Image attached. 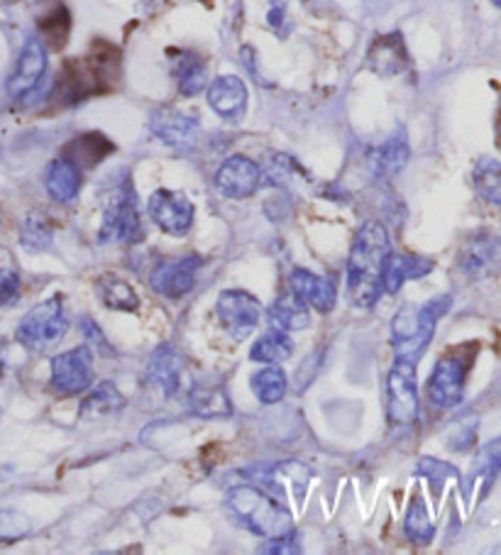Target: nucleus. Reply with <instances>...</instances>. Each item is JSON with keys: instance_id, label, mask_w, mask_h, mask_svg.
I'll return each mask as SVG.
<instances>
[{"instance_id": "obj_2", "label": "nucleus", "mask_w": 501, "mask_h": 555, "mask_svg": "<svg viewBox=\"0 0 501 555\" xmlns=\"http://www.w3.org/2000/svg\"><path fill=\"white\" fill-rule=\"evenodd\" d=\"M450 304H453V299L443 294L423 306H401L392 321L394 360L414 362L416 365L431 345L438 321L450 311Z\"/></svg>"}, {"instance_id": "obj_18", "label": "nucleus", "mask_w": 501, "mask_h": 555, "mask_svg": "<svg viewBox=\"0 0 501 555\" xmlns=\"http://www.w3.org/2000/svg\"><path fill=\"white\" fill-rule=\"evenodd\" d=\"M208 106L225 120H240L247 108V89L238 76H218L208 89Z\"/></svg>"}, {"instance_id": "obj_15", "label": "nucleus", "mask_w": 501, "mask_h": 555, "mask_svg": "<svg viewBox=\"0 0 501 555\" xmlns=\"http://www.w3.org/2000/svg\"><path fill=\"white\" fill-rule=\"evenodd\" d=\"M44 71H47V52L44 45L37 37H30L22 47V54L18 59L13 76L8 81V93L13 98L27 96L30 91H35V86L40 84Z\"/></svg>"}, {"instance_id": "obj_16", "label": "nucleus", "mask_w": 501, "mask_h": 555, "mask_svg": "<svg viewBox=\"0 0 501 555\" xmlns=\"http://www.w3.org/2000/svg\"><path fill=\"white\" fill-rule=\"evenodd\" d=\"M367 162H370L372 174L377 179L396 177V174L406 167V162H409V140H406L404 130L399 128L396 133L389 135L382 145L374 147L370 157H367Z\"/></svg>"}, {"instance_id": "obj_4", "label": "nucleus", "mask_w": 501, "mask_h": 555, "mask_svg": "<svg viewBox=\"0 0 501 555\" xmlns=\"http://www.w3.org/2000/svg\"><path fill=\"white\" fill-rule=\"evenodd\" d=\"M480 345L467 343L455 345L445 353L433 367V375L428 379V399L438 409H455L465 397V382L475 365Z\"/></svg>"}, {"instance_id": "obj_10", "label": "nucleus", "mask_w": 501, "mask_h": 555, "mask_svg": "<svg viewBox=\"0 0 501 555\" xmlns=\"http://www.w3.org/2000/svg\"><path fill=\"white\" fill-rule=\"evenodd\" d=\"M147 208H150L152 221L169 235H186L194 225V203L181 191L157 189L150 196Z\"/></svg>"}, {"instance_id": "obj_36", "label": "nucleus", "mask_w": 501, "mask_h": 555, "mask_svg": "<svg viewBox=\"0 0 501 555\" xmlns=\"http://www.w3.org/2000/svg\"><path fill=\"white\" fill-rule=\"evenodd\" d=\"M20 296V277L15 269H0V306L15 304Z\"/></svg>"}, {"instance_id": "obj_38", "label": "nucleus", "mask_w": 501, "mask_h": 555, "mask_svg": "<svg viewBox=\"0 0 501 555\" xmlns=\"http://www.w3.org/2000/svg\"><path fill=\"white\" fill-rule=\"evenodd\" d=\"M81 326H84V333H86V338H88V340H91V343H93V348H96V350H101V353H103V355H110V353H113V350H110V348H108V340H106V338H103V333H101V331H98V326H96V323H93V321H91V318H84V321H81Z\"/></svg>"}, {"instance_id": "obj_20", "label": "nucleus", "mask_w": 501, "mask_h": 555, "mask_svg": "<svg viewBox=\"0 0 501 555\" xmlns=\"http://www.w3.org/2000/svg\"><path fill=\"white\" fill-rule=\"evenodd\" d=\"M436 267L433 260L418 255H404V252H389L387 262H384L382 272V287L389 294H396L406 282L418 277H426L431 274V269Z\"/></svg>"}, {"instance_id": "obj_25", "label": "nucleus", "mask_w": 501, "mask_h": 555, "mask_svg": "<svg viewBox=\"0 0 501 555\" xmlns=\"http://www.w3.org/2000/svg\"><path fill=\"white\" fill-rule=\"evenodd\" d=\"M291 355H294V340L289 338V333L277 331V328L262 335L250 350V360L264 362V365H277V362L289 360Z\"/></svg>"}, {"instance_id": "obj_7", "label": "nucleus", "mask_w": 501, "mask_h": 555, "mask_svg": "<svg viewBox=\"0 0 501 555\" xmlns=\"http://www.w3.org/2000/svg\"><path fill=\"white\" fill-rule=\"evenodd\" d=\"M387 419L392 428L409 431L418 419V387L414 362L394 360L387 377Z\"/></svg>"}, {"instance_id": "obj_33", "label": "nucleus", "mask_w": 501, "mask_h": 555, "mask_svg": "<svg viewBox=\"0 0 501 555\" xmlns=\"http://www.w3.org/2000/svg\"><path fill=\"white\" fill-rule=\"evenodd\" d=\"M176 81H179L181 96H196L206 89V67L196 57H184V62L176 67Z\"/></svg>"}, {"instance_id": "obj_8", "label": "nucleus", "mask_w": 501, "mask_h": 555, "mask_svg": "<svg viewBox=\"0 0 501 555\" xmlns=\"http://www.w3.org/2000/svg\"><path fill=\"white\" fill-rule=\"evenodd\" d=\"M216 313L220 323L225 326V331L233 335L235 340H245L250 338V333L255 331L257 323H260L262 306L260 301L247 294V291L230 289L218 296Z\"/></svg>"}, {"instance_id": "obj_3", "label": "nucleus", "mask_w": 501, "mask_h": 555, "mask_svg": "<svg viewBox=\"0 0 501 555\" xmlns=\"http://www.w3.org/2000/svg\"><path fill=\"white\" fill-rule=\"evenodd\" d=\"M228 507L252 533L277 538L294 531V519L282 499L272 497L257 485H235L228 494Z\"/></svg>"}, {"instance_id": "obj_9", "label": "nucleus", "mask_w": 501, "mask_h": 555, "mask_svg": "<svg viewBox=\"0 0 501 555\" xmlns=\"http://www.w3.org/2000/svg\"><path fill=\"white\" fill-rule=\"evenodd\" d=\"M458 267L470 279H484L501 272V240L487 230L470 235L458 255Z\"/></svg>"}, {"instance_id": "obj_29", "label": "nucleus", "mask_w": 501, "mask_h": 555, "mask_svg": "<svg viewBox=\"0 0 501 555\" xmlns=\"http://www.w3.org/2000/svg\"><path fill=\"white\" fill-rule=\"evenodd\" d=\"M191 411L198 416H228L233 414V404L225 397L223 387H196L189 397Z\"/></svg>"}, {"instance_id": "obj_27", "label": "nucleus", "mask_w": 501, "mask_h": 555, "mask_svg": "<svg viewBox=\"0 0 501 555\" xmlns=\"http://www.w3.org/2000/svg\"><path fill=\"white\" fill-rule=\"evenodd\" d=\"M472 184L484 201L501 206V162L494 157H482L472 169Z\"/></svg>"}, {"instance_id": "obj_19", "label": "nucleus", "mask_w": 501, "mask_h": 555, "mask_svg": "<svg viewBox=\"0 0 501 555\" xmlns=\"http://www.w3.org/2000/svg\"><path fill=\"white\" fill-rule=\"evenodd\" d=\"M181 375H184V360L174 345H162L154 350L147 365V377L157 384L167 397H176L181 392Z\"/></svg>"}, {"instance_id": "obj_40", "label": "nucleus", "mask_w": 501, "mask_h": 555, "mask_svg": "<svg viewBox=\"0 0 501 555\" xmlns=\"http://www.w3.org/2000/svg\"><path fill=\"white\" fill-rule=\"evenodd\" d=\"M3 348H5V343H3V338H0V367H3Z\"/></svg>"}, {"instance_id": "obj_17", "label": "nucleus", "mask_w": 501, "mask_h": 555, "mask_svg": "<svg viewBox=\"0 0 501 555\" xmlns=\"http://www.w3.org/2000/svg\"><path fill=\"white\" fill-rule=\"evenodd\" d=\"M291 291L299 294L308 306H313L316 311L328 313L335 309V301H338V291L335 284L328 277H318V274L308 272V269H294L289 277Z\"/></svg>"}, {"instance_id": "obj_1", "label": "nucleus", "mask_w": 501, "mask_h": 555, "mask_svg": "<svg viewBox=\"0 0 501 555\" xmlns=\"http://www.w3.org/2000/svg\"><path fill=\"white\" fill-rule=\"evenodd\" d=\"M392 243L384 225L365 223L348 257V294L357 309H372L382 296V272Z\"/></svg>"}, {"instance_id": "obj_5", "label": "nucleus", "mask_w": 501, "mask_h": 555, "mask_svg": "<svg viewBox=\"0 0 501 555\" xmlns=\"http://www.w3.org/2000/svg\"><path fill=\"white\" fill-rule=\"evenodd\" d=\"M66 331H69V316H66L64 299L54 296L22 318L15 338L22 348L32 350V353H44V350L54 348Z\"/></svg>"}, {"instance_id": "obj_42", "label": "nucleus", "mask_w": 501, "mask_h": 555, "mask_svg": "<svg viewBox=\"0 0 501 555\" xmlns=\"http://www.w3.org/2000/svg\"><path fill=\"white\" fill-rule=\"evenodd\" d=\"M492 3H494V5H497V8L501 10V0H492Z\"/></svg>"}, {"instance_id": "obj_26", "label": "nucleus", "mask_w": 501, "mask_h": 555, "mask_svg": "<svg viewBox=\"0 0 501 555\" xmlns=\"http://www.w3.org/2000/svg\"><path fill=\"white\" fill-rule=\"evenodd\" d=\"M96 294L113 311H135L140 306L135 289L128 282H123V279L113 277V274H106V277L98 279Z\"/></svg>"}, {"instance_id": "obj_31", "label": "nucleus", "mask_w": 501, "mask_h": 555, "mask_svg": "<svg viewBox=\"0 0 501 555\" xmlns=\"http://www.w3.org/2000/svg\"><path fill=\"white\" fill-rule=\"evenodd\" d=\"M250 387L262 404H277V401H282L286 394L284 370L277 365L264 367V370H260L255 377H252Z\"/></svg>"}, {"instance_id": "obj_41", "label": "nucleus", "mask_w": 501, "mask_h": 555, "mask_svg": "<svg viewBox=\"0 0 501 555\" xmlns=\"http://www.w3.org/2000/svg\"><path fill=\"white\" fill-rule=\"evenodd\" d=\"M497 135H499V145H501V113H499V120H497Z\"/></svg>"}, {"instance_id": "obj_32", "label": "nucleus", "mask_w": 501, "mask_h": 555, "mask_svg": "<svg viewBox=\"0 0 501 555\" xmlns=\"http://www.w3.org/2000/svg\"><path fill=\"white\" fill-rule=\"evenodd\" d=\"M499 470H501V438L487 443L482 448L480 458H477L475 463V470H472V482H480L484 487L482 494H487L489 487H492L494 477L499 475Z\"/></svg>"}, {"instance_id": "obj_21", "label": "nucleus", "mask_w": 501, "mask_h": 555, "mask_svg": "<svg viewBox=\"0 0 501 555\" xmlns=\"http://www.w3.org/2000/svg\"><path fill=\"white\" fill-rule=\"evenodd\" d=\"M367 64H370V69L379 76L401 74V71L406 69V64H409V54H406V45L399 32L377 37V40L372 42L370 54H367Z\"/></svg>"}, {"instance_id": "obj_11", "label": "nucleus", "mask_w": 501, "mask_h": 555, "mask_svg": "<svg viewBox=\"0 0 501 555\" xmlns=\"http://www.w3.org/2000/svg\"><path fill=\"white\" fill-rule=\"evenodd\" d=\"M198 269H201V257L194 255L164 260L152 269L150 284L157 294L164 296V299L176 301L194 289Z\"/></svg>"}, {"instance_id": "obj_22", "label": "nucleus", "mask_w": 501, "mask_h": 555, "mask_svg": "<svg viewBox=\"0 0 501 555\" xmlns=\"http://www.w3.org/2000/svg\"><path fill=\"white\" fill-rule=\"evenodd\" d=\"M269 326L277 331H304L311 326V313L308 304L294 291H286L279 296L272 306H269Z\"/></svg>"}, {"instance_id": "obj_30", "label": "nucleus", "mask_w": 501, "mask_h": 555, "mask_svg": "<svg viewBox=\"0 0 501 555\" xmlns=\"http://www.w3.org/2000/svg\"><path fill=\"white\" fill-rule=\"evenodd\" d=\"M404 533L414 546H428L433 541V533H436V526H433L431 516H428L426 504L421 502V497H414L409 511H406L404 519Z\"/></svg>"}, {"instance_id": "obj_35", "label": "nucleus", "mask_w": 501, "mask_h": 555, "mask_svg": "<svg viewBox=\"0 0 501 555\" xmlns=\"http://www.w3.org/2000/svg\"><path fill=\"white\" fill-rule=\"evenodd\" d=\"M418 472H421V475L431 482L436 497H440V492H443V485L448 482V477H458L455 467H450L448 463H440V460H433V458H423L421 463H418Z\"/></svg>"}, {"instance_id": "obj_14", "label": "nucleus", "mask_w": 501, "mask_h": 555, "mask_svg": "<svg viewBox=\"0 0 501 555\" xmlns=\"http://www.w3.org/2000/svg\"><path fill=\"white\" fill-rule=\"evenodd\" d=\"M152 133L162 142H167L169 147L176 150H189L198 142L201 135V123L196 115L174 111V108H159L152 113Z\"/></svg>"}, {"instance_id": "obj_24", "label": "nucleus", "mask_w": 501, "mask_h": 555, "mask_svg": "<svg viewBox=\"0 0 501 555\" xmlns=\"http://www.w3.org/2000/svg\"><path fill=\"white\" fill-rule=\"evenodd\" d=\"M125 406V397L113 382H103L81 401V419H106Z\"/></svg>"}, {"instance_id": "obj_6", "label": "nucleus", "mask_w": 501, "mask_h": 555, "mask_svg": "<svg viewBox=\"0 0 501 555\" xmlns=\"http://www.w3.org/2000/svg\"><path fill=\"white\" fill-rule=\"evenodd\" d=\"M98 238H101V243H137L142 238L137 196L125 177L110 189Z\"/></svg>"}, {"instance_id": "obj_34", "label": "nucleus", "mask_w": 501, "mask_h": 555, "mask_svg": "<svg viewBox=\"0 0 501 555\" xmlns=\"http://www.w3.org/2000/svg\"><path fill=\"white\" fill-rule=\"evenodd\" d=\"M32 531V521L22 511L0 509V543H15Z\"/></svg>"}, {"instance_id": "obj_12", "label": "nucleus", "mask_w": 501, "mask_h": 555, "mask_svg": "<svg viewBox=\"0 0 501 555\" xmlns=\"http://www.w3.org/2000/svg\"><path fill=\"white\" fill-rule=\"evenodd\" d=\"M93 382V355L91 348L69 350L52 360V387L62 394H79Z\"/></svg>"}, {"instance_id": "obj_39", "label": "nucleus", "mask_w": 501, "mask_h": 555, "mask_svg": "<svg viewBox=\"0 0 501 555\" xmlns=\"http://www.w3.org/2000/svg\"><path fill=\"white\" fill-rule=\"evenodd\" d=\"M267 20H269V25H272V27H279V25H282V20H284V8H282V5H279V3L274 5V8L269 10Z\"/></svg>"}, {"instance_id": "obj_23", "label": "nucleus", "mask_w": 501, "mask_h": 555, "mask_svg": "<svg viewBox=\"0 0 501 555\" xmlns=\"http://www.w3.org/2000/svg\"><path fill=\"white\" fill-rule=\"evenodd\" d=\"M81 169L71 159L59 157L47 169V194L57 203H69L79 196Z\"/></svg>"}, {"instance_id": "obj_13", "label": "nucleus", "mask_w": 501, "mask_h": 555, "mask_svg": "<svg viewBox=\"0 0 501 555\" xmlns=\"http://www.w3.org/2000/svg\"><path fill=\"white\" fill-rule=\"evenodd\" d=\"M260 181H262L260 164L242 155L225 159L216 174L218 191L223 196H228V199H247V196L255 194Z\"/></svg>"}, {"instance_id": "obj_37", "label": "nucleus", "mask_w": 501, "mask_h": 555, "mask_svg": "<svg viewBox=\"0 0 501 555\" xmlns=\"http://www.w3.org/2000/svg\"><path fill=\"white\" fill-rule=\"evenodd\" d=\"M35 235V240H30V245L27 247H32V250H40V247H44L49 243V228H44V225L40 223V218H30V223L25 225V233H22V240H27V238H32Z\"/></svg>"}, {"instance_id": "obj_28", "label": "nucleus", "mask_w": 501, "mask_h": 555, "mask_svg": "<svg viewBox=\"0 0 501 555\" xmlns=\"http://www.w3.org/2000/svg\"><path fill=\"white\" fill-rule=\"evenodd\" d=\"M69 152L71 155H66V159H71V162L81 169V167H93V164L101 162L108 152H113V145H110L103 135L88 133V135H81L79 140L71 142Z\"/></svg>"}]
</instances>
